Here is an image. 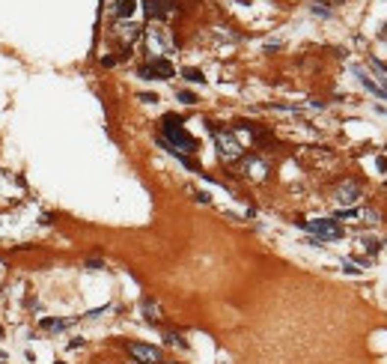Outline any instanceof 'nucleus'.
<instances>
[{"instance_id": "nucleus-1", "label": "nucleus", "mask_w": 387, "mask_h": 364, "mask_svg": "<svg viewBox=\"0 0 387 364\" xmlns=\"http://www.w3.org/2000/svg\"><path fill=\"white\" fill-rule=\"evenodd\" d=\"M164 123H167V126H164V137H161V147H164V150H170V153H173V150H176V153H179V150H182V153H194V150H197V140H194V137L179 126L176 117H167Z\"/></svg>"}, {"instance_id": "nucleus-2", "label": "nucleus", "mask_w": 387, "mask_h": 364, "mask_svg": "<svg viewBox=\"0 0 387 364\" xmlns=\"http://www.w3.org/2000/svg\"><path fill=\"white\" fill-rule=\"evenodd\" d=\"M304 227H307L310 233H316L319 239H325V242L342 239V227H339L337 221H331V218H313V221H304Z\"/></svg>"}, {"instance_id": "nucleus-3", "label": "nucleus", "mask_w": 387, "mask_h": 364, "mask_svg": "<svg viewBox=\"0 0 387 364\" xmlns=\"http://www.w3.org/2000/svg\"><path fill=\"white\" fill-rule=\"evenodd\" d=\"M215 143H218V156L223 161L242 158V143L236 140V134H232V131H215Z\"/></svg>"}, {"instance_id": "nucleus-4", "label": "nucleus", "mask_w": 387, "mask_h": 364, "mask_svg": "<svg viewBox=\"0 0 387 364\" xmlns=\"http://www.w3.org/2000/svg\"><path fill=\"white\" fill-rule=\"evenodd\" d=\"M140 78H161V81H167V78H173V66H170V60L167 57H152V63H146V66H140Z\"/></svg>"}, {"instance_id": "nucleus-5", "label": "nucleus", "mask_w": 387, "mask_h": 364, "mask_svg": "<svg viewBox=\"0 0 387 364\" xmlns=\"http://www.w3.org/2000/svg\"><path fill=\"white\" fill-rule=\"evenodd\" d=\"M361 194H363V191H361V182H355V179H345L342 185L337 188V200H339L342 206H348V209H352V206L361 200Z\"/></svg>"}, {"instance_id": "nucleus-6", "label": "nucleus", "mask_w": 387, "mask_h": 364, "mask_svg": "<svg viewBox=\"0 0 387 364\" xmlns=\"http://www.w3.org/2000/svg\"><path fill=\"white\" fill-rule=\"evenodd\" d=\"M128 352L140 364H158L161 361V349L158 346H149V343H128Z\"/></svg>"}, {"instance_id": "nucleus-7", "label": "nucleus", "mask_w": 387, "mask_h": 364, "mask_svg": "<svg viewBox=\"0 0 387 364\" xmlns=\"http://www.w3.org/2000/svg\"><path fill=\"white\" fill-rule=\"evenodd\" d=\"M149 51L155 57H167L170 54V39L164 36V30H149Z\"/></svg>"}, {"instance_id": "nucleus-8", "label": "nucleus", "mask_w": 387, "mask_h": 364, "mask_svg": "<svg viewBox=\"0 0 387 364\" xmlns=\"http://www.w3.org/2000/svg\"><path fill=\"white\" fill-rule=\"evenodd\" d=\"M355 75L361 78V84H363V87H366L372 96H381V99H387V90H384V87H378V84H375V78H369V75H366V72H363L361 66H355Z\"/></svg>"}, {"instance_id": "nucleus-9", "label": "nucleus", "mask_w": 387, "mask_h": 364, "mask_svg": "<svg viewBox=\"0 0 387 364\" xmlns=\"http://www.w3.org/2000/svg\"><path fill=\"white\" fill-rule=\"evenodd\" d=\"M134 6H137V0H116V3H113V15L116 18H131Z\"/></svg>"}, {"instance_id": "nucleus-10", "label": "nucleus", "mask_w": 387, "mask_h": 364, "mask_svg": "<svg viewBox=\"0 0 387 364\" xmlns=\"http://www.w3.org/2000/svg\"><path fill=\"white\" fill-rule=\"evenodd\" d=\"M69 325H74V319H42L45 332H63V329H69Z\"/></svg>"}, {"instance_id": "nucleus-11", "label": "nucleus", "mask_w": 387, "mask_h": 364, "mask_svg": "<svg viewBox=\"0 0 387 364\" xmlns=\"http://www.w3.org/2000/svg\"><path fill=\"white\" fill-rule=\"evenodd\" d=\"M137 33H140L137 24H120V36H122L125 42H134V39H137Z\"/></svg>"}, {"instance_id": "nucleus-12", "label": "nucleus", "mask_w": 387, "mask_h": 364, "mask_svg": "<svg viewBox=\"0 0 387 364\" xmlns=\"http://www.w3.org/2000/svg\"><path fill=\"white\" fill-rule=\"evenodd\" d=\"M143 311H146V319H149V322H158V305H155V302L146 299V302H143Z\"/></svg>"}, {"instance_id": "nucleus-13", "label": "nucleus", "mask_w": 387, "mask_h": 364, "mask_svg": "<svg viewBox=\"0 0 387 364\" xmlns=\"http://www.w3.org/2000/svg\"><path fill=\"white\" fill-rule=\"evenodd\" d=\"M182 75H185L188 81H194V84H203V81H206L200 69H182Z\"/></svg>"}, {"instance_id": "nucleus-14", "label": "nucleus", "mask_w": 387, "mask_h": 364, "mask_svg": "<svg viewBox=\"0 0 387 364\" xmlns=\"http://www.w3.org/2000/svg\"><path fill=\"white\" fill-rule=\"evenodd\" d=\"M363 248H366L369 254H378V251H381V239H375V236H366V239H363Z\"/></svg>"}, {"instance_id": "nucleus-15", "label": "nucleus", "mask_w": 387, "mask_h": 364, "mask_svg": "<svg viewBox=\"0 0 387 364\" xmlns=\"http://www.w3.org/2000/svg\"><path fill=\"white\" fill-rule=\"evenodd\" d=\"M247 170H250V176H262V173H265V164L256 161V158H250V161H247Z\"/></svg>"}, {"instance_id": "nucleus-16", "label": "nucleus", "mask_w": 387, "mask_h": 364, "mask_svg": "<svg viewBox=\"0 0 387 364\" xmlns=\"http://www.w3.org/2000/svg\"><path fill=\"white\" fill-rule=\"evenodd\" d=\"M176 96H179V102H185V104H194V102H197V96H194L191 90H179Z\"/></svg>"}, {"instance_id": "nucleus-17", "label": "nucleus", "mask_w": 387, "mask_h": 364, "mask_svg": "<svg viewBox=\"0 0 387 364\" xmlns=\"http://www.w3.org/2000/svg\"><path fill=\"white\" fill-rule=\"evenodd\" d=\"M342 269H345L348 275H361V269H358V266H355L352 260H345V263H342Z\"/></svg>"}, {"instance_id": "nucleus-18", "label": "nucleus", "mask_w": 387, "mask_h": 364, "mask_svg": "<svg viewBox=\"0 0 387 364\" xmlns=\"http://www.w3.org/2000/svg\"><path fill=\"white\" fill-rule=\"evenodd\" d=\"M137 99H140V102H158V96H155V93H140Z\"/></svg>"}, {"instance_id": "nucleus-19", "label": "nucleus", "mask_w": 387, "mask_h": 364, "mask_svg": "<svg viewBox=\"0 0 387 364\" xmlns=\"http://www.w3.org/2000/svg\"><path fill=\"white\" fill-rule=\"evenodd\" d=\"M101 266H104L101 260H87V269H101Z\"/></svg>"}, {"instance_id": "nucleus-20", "label": "nucleus", "mask_w": 387, "mask_h": 364, "mask_svg": "<svg viewBox=\"0 0 387 364\" xmlns=\"http://www.w3.org/2000/svg\"><path fill=\"white\" fill-rule=\"evenodd\" d=\"M194 197H197L200 203H209V194H206V191H197V194H194Z\"/></svg>"}, {"instance_id": "nucleus-21", "label": "nucleus", "mask_w": 387, "mask_h": 364, "mask_svg": "<svg viewBox=\"0 0 387 364\" xmlns=\"http://www.w3.org/2000/svg\"><path fill=\"white\" fill-rule=\"evenodd\" d=\"M167 364H179V361H167Z\"/></svg>"}]
</instances>
